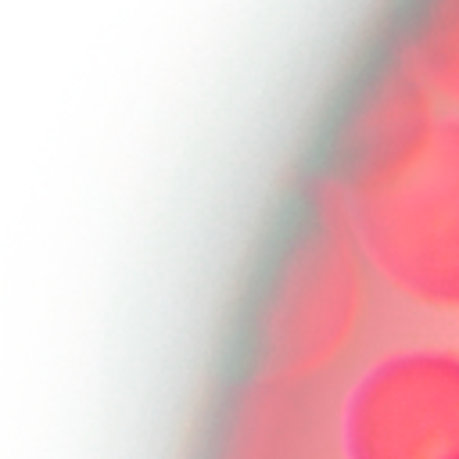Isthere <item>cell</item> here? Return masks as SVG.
<instances>
[{
	"label": "cell",
	"instance_id": "cell-3",
	"mask_svg": "<svg viewBox=\"0 0 459 459\" xmlns=\"http://www.w3.org/2000/svg\"><path fill=\"white\" fill-rule=\"evenodd\" d=\"M341 459H459V351L420 344L369 362L341 402Z\"/></svg>",
	"mask_w": 459,
	"mask_h": 459
},
{
	"label": "cell",
	"instance_id": "cell-2",
	"mask_svg": "<svg viewBox=\"0 0 459 459\" xmlns=\"http://www.w3.org/2000/svg\"><path fill=\"white\" fill-rule=\"evenodd\" d=\"M366 258L337 212L316 215L290 244L258 319V366L273 384L319 377L348 351L366 308Z\"/></svg>",
	"mask_w": 459,
	"mask_h": 459
},
{
	"label": "cell",
	"instance_id": "cell-4",
	"mask_svg": "<svg viewBox=\"0 0 459 459\" xmlns=\"http://www.w3.org/2000/svg\"><path fill=\"white\" fill-rule=\"evenodd\" d=\"M405 68L434 93L459 111V0H423L409 36H405Z\"/></svg>",
	"mask_w": 459,
	"mask_h": 459
},
{
	"label": "cell",
	"instance_id": "cell-1",
	"mask_svg": "<svg viewBox=\"0 0 459 459\" xmlns=\"http://www.w3.org/2000/svg\"><path fill=\"white\" fill-rule=\"evenodd\" d=\"M326 201L377 280L459 312V111H437L409 68L377 90Z\"/></svg>",
	"mask_w": 459,
	"mask_h": 459
}]
</instances>
